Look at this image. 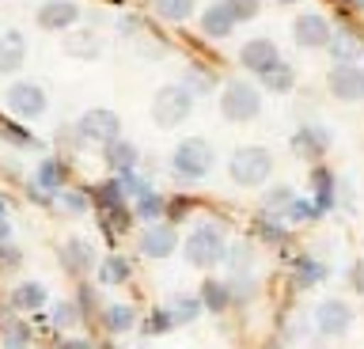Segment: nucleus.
<instances>
[{
	"instance_id": "1",
	"label": "nucleus",
	"mask_w": 364,
	"mask_h": 349,
	"mask_svg": "<svg viewBox=\"0 0 364 349\" xmlns=\"http://www.w3.org/2000/svg\"><path fill=\"white\" fill-rule=\"evenodd\" d=\"M182 254H186V262L198 266V269L220 266L224 254H228V235H224V228H220V224H213V220L193 224L190 235H186V243H182Z\"/></svg>"
},
{
	"instance_id": "2",
	"label": "nucleus",
	"mask_w": 364,
	"mask_h": 349,
	"mask_svg": "<svg viewBox=\"0 0 364 349\" xmlns=\"http://www.w3.org/2000/svg\"><path fill=\"white\" fill-rule=\"evenodd\" d=\"M228 175H232L235 186H266L273 175V152L262 149V144H243L228 160Z\"/></svg>"
},
{
	"instance_id": "3",
	"label": "nucleus",
	"mask_w": 364,
	"mask_h": 349,
	"mask_svg": "<svg viewBox=\"0 0 364 349\" xmlns=\"http://www.w3.org/2000/svg\"><path fill=\"white\" fill-rule=\"evenodd\" d=\"M193 99H198V95H193L186 84H164L152 95V122L159 129L182 126V122L193 114Z\"/></svg>"
},
{
	"instance_id": "4",
	"label": "nucleus",
	"mask_w": 364,
	"mask_h": 349,
	"mask_svg": "<svg viewBox=\"0 0 364 349\" xmlns=\"http://www.w3.org/2000/svg\"><path fill=\"white\" fill-rule=\"evenodd\" d=\"M213 163H216V152H213V144L205 141V137L178 141L175 156H171V171H175L178 178H186V183H198V178H205V175L213 171Z\"/></svg>"
},
{
	"instance_id": "5",
	"label": "nucleus",
	"mask_w": 364,
	"mask_h": 349,
	"mask_svg": "<svg viewBox=\"0 0 364 349\" xmlns=\"http://www.w3.org/2000/svg\"><path fill=\"white\" fill-rule=\"evenodd\" d=\"M220 114L228 122H235V126L255 122L262 114V87L247 80H228L220 92Z\"/></svg>"
},
{
	"instance_id": "6",
	"label": "nucleus",
	"mask_w": 364,
	"mask_h": 349,
	"mask_svg": "<svg viewBox=\"0 0 364 349\" xmlns=\"http://www.w3.org/2000/svg\"><path fill=\"white\" fill-rule=\"evenodd\" d=\"M76 137L84 144H102V149H107L110 141L122 137V118L114 114V110H107V107L84 110L80 122H76Z\"/></svg>"
},
{
	"instance_id": "7",
	"label": "nucleus",
	"mask_w": 364,
	"mask_h": 349,
	"mask_svg": "<svg viewBox=\"0 0 364 349\" xmlns=\"http://www.w3.org/2000/svg\"><path fill=\"white\" fill-rule=\"evenodd\" d=\"M4 103H8L11 114H19V118L46 114V92H42V84H34V80H16L4 92Z\"/></svg>"
},
{
	"instance_id": "8",
	"label": "nucleus",
	"mask_w": 364,
	"mask_h": 349,
	"mask_svg": "<svg viewBox=\"0 0 364 349\" xmlns=\"http://www.w3.org/2000/svg\"><path fill=\"white\" fill-rule=\"evenodd\" d=\"M326 87L338 103H360L364 99V69L360 65H334L326 73Z\"/></svg>"
},
{
	"instance_id": "9",
	"label": "nucleus",
	"mask_w": 364,
	"mask_h": 349,
	"mask_svg": "<svg viewBox=\"0 0 364 349\" xmlns=\"http://www.w3.org/2000/svg\"><path fill=\"white\" fill-rule=\"evenodd\" d=\"M330 35H334V27H330V19L318 16V12H304V16L292 19V38L300 50H326Z\"/></svg>"
},
{
	"instance_id": "10",
	"label": "nucleus",
	"mask_w": 364,
	"mask_h": 349,
	"mask_svg": "<svg viewBox=\"0 0 364 349\" xmlns=\"http://www.w3.org/2000/svg\"><path fill=\"white\" fill-rule=\"evenodd\" d=\"M289 144H292V152L300 156V160L318 163L326 156V149H330V133H326V126H318V122H304V126L292 133Z\"/></svg>"
},
{
	"instance_id": "11",
	"label": "nucleus",
	"mask_w": 364,
	"mask_h": 349,
	"mask_svg": "<svg viewBox=\"0 0 364 349\" xmlns=\"http://www.w3.org/2000/svg\"><path fill=\"white\" fill-rule=\"evenodd\" d=\"M178 247V228L171 220H156L148 224L144 235H141V254L144 258H171Z\"/></svg>"
},
{
	"instance_id": "12",
	"label": "nucleus",
	"mask_w": 364,
	"mask_h": 349,
	"mask_svg": "<svg viewBox=\"0 0 364 349\" xmlns=\"http://www.w3.org/2000/svg\"><path fill=\"white\" fill-rule=\"evenodd\" d=\"M315 326L323 338H341L353 326V308L346 300H323L315 308Z\"/></svg>"
},
{
	"instance_id": "13",
	"label": "nucleus",
	"mask_w": 364,
	"mask_h": 349,
	"mask_svg": "<svg viewBox=\"0 0 364 349\" xmlns=\"http://www.w3.org/2000/svg\"><path fill=\"white\" fill-rule=\"evenodd\" d=\"M273 61H281V50L273 38H250V42H243V50H239V65L255 76H262Z\"/></svg>"
},
{
	"instance_id": "14",
	"label": "nucleus",
	"mask_w": 364,
	"mask_h": 349,
	"mask_svg": "<svg viewBox=\"0 0 364 349\" xmlns=\"http://www.w3.org/2000/svg\"><path fill=\"white\" fill-rule=\"evenodd\" d=\"M80 19L76 0H42L38 4V27L42 31H68Z\"/></svg>"
},
{
	"instance_id": "15",
	"label": "nucleus",
	"mask_w": 364,
	"mask_h": 349,
	"mask_svg": "<svg viewBox=\"0 0 364 349\" xmlns=\"http://www.w3.org/2000/svg\"><path fill=\"white\" fill-rule=\"evenodd\" d=\"M326 50H330V58H334L338 65H357L364 58V38L357 35V31H349V27H334Z\"/></svg>"
},
{
	"instance_id": "16",
	"label": "nucleus",
	"mask_w": 364,
	"mask_h": 349,
	"mask_svg": "<svg viewBox=\"0 0 364 349\" xmlns=\"http://www.w3.org/2000/svg\"><path fill=\"white\" fill-rule=\"evenodd\" d=\"M235 16H232V8L224 4V0H216V4H209L201 12V35L205 38H228L235 31Z\"/></svg>"
},
{
	"instance_id": "17",
	"label": "nucleus",
	"mask_w": 364,
	"mask_h": 349,
	"mask_svg": "<svg viewBox=\"0 0 364 349\" xmlns=\"http://www.w3.org/2000/svg\"><path fill=\"white\" fill-rule=\"evenodd\" d=\"M23 61H27V38L19 31H4L0 35V73H19Z\"/></svg>"
},
{
	"instance_id": "18",
	"label": "nucleus",
	"mask_w": 364,
	"mask_h": 349,
	"mask_svg": "<svg viewBox=\"0 0 364 349\" xmlns=\"http://www.w3.org/2000/svg\"><path fill=\"white\" fill-rule=\"evenodd\" d=\"M311 186H315V205H318V213H330L334 209V201H338V183H334V171L330 167H323V163H315L311 167Z\"/></svg>"
},
{
	"instance_id": "19",
	"label": "nucleus",
	"mask_w": 364,
	"mask_h": 349,
	"mask_svg": "<svg viewBox=\"0 0 364 349\" xmlns=\"http://www.w3.org/2000/svg\"><path fill=\"white\" fill-rule=\"evenodd\" d=\"M34 186L46 190L50 198H57L65 190V163L53 160V156H46V160H38V167H34Z\"/></svg>"
},
{
	"instance_id": "20",
	"label": "nucleus",
	"mask_w": 364,
	"mask_h": 349,
	"mask_svg": "<svg viewBox=\"0 0 364 349\" xmlns=\"http://www.w3.org/2000/svg\"><path fill=\"white\" fill-rule=\"evenodd\" d=\"M136 144H129V141H110L107 149H102V160H107V167L114 175H125V171H136Z\"/></svg>"
},
{
	"instance_id": "21",
	"label": "nucleus",
	"mask_w": 364,
	"mask_h": 349,
	"mask_svg": "<svg viewBox=\"0 0 364 349\" xmlns=\"http://www.w3.org/2000/svg\"><path fill=\"white\" fill-rule=\"evenodd\" d=\"M65 53L68 58H80V61H91L102 53V42L95 31H68L65 35Z\"/></svg>"
},
{
	"instance_id": "22",
	"label": "nucleus",
	"mask_w": 364,
	"mask_h": 349,
	"mask_svg": "<svg viewBox=\"0 0 364 349\" xmlns=\"http://www.w3.org/2000/svg\"><path fill=\"white\" fill-rule=\"evenodd\" d=\"M198 296L205 304V311H228L232 308V285H228L224 277H205Z\"/></svg>"
},
{
	"instance_id": "23",
	"label": "nucleus",
	"mask_w": 364,
	"mask_h": 349,
	"mask_svg": "<svg viewBox=\"0 0 364 349\" xmlns=\"http://www.w3.org/2000/svg\"><path fill=\"white\" fill-rule=\"evenodd\" d=\"M262 80V87H266V92H273V95H289L292 87H296V69L289 61H273L266 73L258 76Z\"/></svg>"
},
{
	"instance_id": "24",
	"label": "nucleus",
	"mask_w": 364,
	"mask_h": 349,
	"mask_svg": "<svg viewBox=\"0 0 364 349\" xmlns=\"http://www.w3.org/2000/svg\"><path fill=\"white\" fill-rule=\"evenodd\" d=\"M61 266L68 269L73 277H84L87 269H91V247L84 240H68L61 247Z\"/></svg>"
},
{
	"instance_id": "25",
	"label": "nucleus",
	"mask_w": 364,
	"mask_h": 349,
	"mask_svg": "<svg viewBox=\"0 0 364 349\" xmlns=\"http://www.w3.org/2000/svg\"><path fill=\"white\" fill-rule=\"evenodd\" d=\"M11 308L16 311H38L46 308V285L42 281H23L11 289Z\"/></svg>"
},
{
	"instance_id": "26",
	"label": "nucleus",
	"mask_w": 364,
	"mask_h": 349,
	"mask_svg": "<svg viewBox=\"0 0 364 349\" xmlns=\"http://www.w3.org/2000/svg\"><path fill=\"white\" fill-rule=\"evenodd\" d=\"M326 277H330V266L323 258L304 254L300 262H296V289H315V285H323Z\"/></svg>"
},
{
	"instance_id": "27",
	"label": "nucleus",
	"mask_w": 364,
	"mask_h": 349,
	"mask_svg": "<svg viewBox=\"0 0 364 349\" xmlns=\"http://www.w3.org/2000/svg\"><path fill=\"white\" fill-rule=\"evenodd\" d=\"M152 12L167 23H186L198 12V0H152Z\"/></svg>"
},
{
	"instance_id": "28",
	"label": "nucleus",
	"mask_w": 364,
	"mask_h": 349,
	"mask_svg": "<svg viewBox=\"0 0 364 349\" xmlns=\"http://www.w3.org/2000/svg\"><path fill=\"white\" fill-rule=\"evenodd\" d=\"M133 213H136L144 224H156V220L167 217V198L156 194V190H148V194H141V198L133 201Z\"/></svg>"
},
{
	"instance_id": "29",
	"label": "nucleus",
	"mask_w": 364,
	"mask_h": 349,
	"mask_svg": "<svg viewBox=\"0 0 364 349\" xmlns=\"http://www.w3.org/2000/svg\"><path fill=\"white\" fill-rule=\"evenodd\" d=\"M102 319H107L110 334H125L129 326H136V311H133V304H107Z\"/></svg>"
},
{
	"instance_id": "30",
	"label": "nucleus",
	"mask_w": 364,
	"mask_h": 349,
	"mask_svg": "<svg viewBox=\"0 0 364 349\" xmlns=\"http://www.w3.org/2000/svg\"><path fill=\"white\" fill-rule=\"evenodd\" d=\"M167 311H171V319H175V326H186L205 311V304H201V296H175L167 304Z\"/></svg>"
},
{
	"instance_id": "31",
	"label": "nucleus",
	"mask_w": 364,
	"mask_h": 349,
	"mask_svg": "<svg viewBox=\"0 0 364 349\" xmlns=\"http://www.w3.org/2000/svg\"><path fill=\"white\" fill-rule=\"evenodd\" d=\"M129 262H125L122 254H107L102 258V266H99V281L102 285H122V281H129Z\"/></svg>"
},
{
	"instance_id": "32",
	"label": "nucleus",
	"mask_w": 364,
	"mask_h": 349,
	"mask_svg": "<svg viewBox=\"0 0 364 349\" xmlns=\"http://www.w3.org/2000/svg\"><path fill=\"white\" fill-rule=\"evenodd\" d=\"M323 213H318V205L311 198H292L289 205H284V220H292V224H307V220H318Z\"/></svg>"
},
{
	"instance_id": "33",
	"label": "nucleus",
	"mask_w": 364,
	"mask_h": 349,
	"mask_svg": "<svg viewBox=\"0 0 364 349\" xmlns=\"http://www.w3.org/2000/svg\"><path fill=\"white\" fill-rule=\"evenodd\" d=\"M0 137L11 141L16 149H38V141H34V133H31V129L16 126V122H4V118H0Z\"/></svg>"
},
{
	"instance_id": "34",
	"label": "nucleus",
	"mask_w": 364,
	"mask_h": 349,
	"mask_svg": "<svg viewBox=\"0 0 364 349\" xmlns=\"http://www.w3.org/2000/svg\"><path fill=\"white\" fill-rule=\"evenodd\" d=\"M95 201H99V209H110V205H125V194H122V186H118V178H107V183H99L95 190Z\"/></svg>"
},
{
	"instance_id": "35",
	"label": "nucleus",
	"mask_w": 364,
	"mask_h": 349,
	"mask_svg": "<svg viewBox=\"0 0 364 349\" xmlns=\"http://www.w3.org/2000/svg\"><path fill=\"white\" fill-rule=\"evenodd\" d=\"M258 235H262L266 243H289V232L281 228V217H277V213H273V220H269V217L258 220Z\"/></svg>"
},
{
	"instance_id": "36",
	"label": "nucleus",
	"mask_w": 364,
	"mask_h": 349,
	"mask_svg": "<svg viewBox=\"0 0 364 349\" xmlns=\"http://www.w3.org/2000/svg\"><path fill=\"white\" fill-rule=\"evenodd\" d=\"M250 258H255V251H250L247 243H228V254H224V262L235 269V274H243V269L250 266Z\"/></svg>"
},
{
	"instance_id": "37",
	"label": "nucleus",
	"mask_w": 364,
	"mask_h": 349,
	"mask_svg": "<svg viewBox=\"0 0 364 349\" xmlns=\"http://www.w3.org/2000/svg\"><path fill=\"white\" fill-rule=\"evenodd\" d=\"M57 205H61L65 213H73V217H84L91 201L84 194H76V190H61V194H57Z\"/></svg>"
},
{
	"instance_id": "38",
	"label": "nucleus",
	"mask_w": 364,
	"mask_h": 349,
	"mask_svg": "<svg viewBox=\"0 0 364 349\" xmlns=\"http://www.w3.org/2000/svg\"><path fill=\"white\" fill-rule=\"evenodd\" d=\"M224 4L232 8L235 23H250V19L262 12V0H224Z\"/></svg>"
},
{
	"instance_id": "39",
	"label": "nucleus",
	"mask_w": 364,
	"mask_h": 349,
	"mask_svg": "<svg viewBox=\"0 0 364 349\" xmlns=\"http://www.w3.org/2000/svg\"><path fill=\"white\" fill-rule=\"evenodd\" d=\"M167 331H175V319H171L167 308H156V311L144 319V334H167Z\"/></svg>"
},
{
	"instance_id": "40",
	"label": "nucleus",
	"mask_w": 364,
	"mask_h": 349,
	"mask_svg": "<svg viewBox=\"0 0 364 349\" xmlns=\"http://www.w3.org/2000/svg\"><path fill=\"white\" fill-rule=\"evenodd\" d=\"M292 198H296V194H292L289 186H273V190H266V194H262V205H266L269 213H277V209L289 205Z\"/></svg>"
},
{
	"instance_id": "41",
	"label": "nucleus",
	"mask_w": 364,
	"mask_h": 349,
	"mask_svg": "<svg viewBox=\"0 0 364 349\" xmlns=\"http://www.w3.org/2000/svg\"><path fill=\"white\" fill-rule=\"evenodd\" d=\"M27 338H31V331L23 323H4V342H8V349H23L27 345Z\"/></svg>"
},
{
	"instance_id": "42",
	"label": "nucleus",
	"mask_w": 364,
	"mask_h": 349,
	"mask_svg": "<svg viewBox=\"0 0 364 349\" xmlns=\"http://www.w3.org/2000/svg\"><path fill=\"white\" fill-rule=\"evenodd\" d=\"M182 84H186L193 95H198V92H213V76H209V73H201V69H190Z\"/></svg>"
},
{
	"instance_id": "43",
	"label": "nucleus",
	"mask_w": 364,
	"mask_h": 349,
	"mask_svg": "<svg viewBox=\"0 0 364 349\" xmlns=\"http://www.w3.org/2000/svg\"><path fill=\"white\" fill-rule=\"evenodd\" d=\"M80 319V311H76V304H68V300H61L53 308V326H73Z\"/></svg>"
},
{
	"instance_id": "44",
	"label": "nucleus",
	"mask_w": 364,
	"mask_h": 349,
	"mask_svg": "<svg viewBox=\"0 0 364 349\" xmlns=\"http://www.w3.org/2000/svg\"><path fill=\"white\" fill-rule=\"evenodd\" d=\"M19 262H23L19 247H11L8 240H0V269H16Z\"/></svg>"
},
{
	"instance_id": "45",
	"label": "nucleus",
	"mask_w": 364,
	"mask_h": 349,
	"mask_svg": "<svg viewBox=\"0 0 364 349\" xmlns=\"http://www.w3.org/2000/svg\"><path fill=\"white\" fill-rule=\"evenodd\" d=\"M190 209H193V201H190V198H171V201H167V217H171V224L182 220Z\"/></svg>"
},
{
	"instance_id": "46",
	"label": "nucleus",
	"mask_w": 364,
	"mask_h": 349,
	"mask_svg": "<svg viewBox=\"0 0 364 349\" xmlns=\"http://www.w3.org/2000/svg\"><path fill=\"white\" fill-rule=\"evenodd\" d=\"M349 281H353V289H357L360 296H364V258H357V262H353V274H349Z\"/></svg>"
},
{
	"instance_id": "47",
	"label": "nucleus",
	"mask_w": 364,
	"mask_h": 349,
	"mask_svg": "<svg viewBox=\"0 0 364 349\" xmlns=\"http://www.w3.org/2000/svg\"><path fill=\"white\" fill-rule=\"evenodd\" d=\"M118 27L133 38V35H136V27H141V19H136V16H125V19H118Z\"/></svg>"
},
{
	"instance_id": "48",
	"label": "nucleus",
	"mask_w": 364,
	"mask_h": 349,
	"mask_svg": "<svg viewBox=\"0 0 364 349\" xmlns=\"http://www.w3.org/2000/svg\"><path fill=\"white\" fill-rule=\"evenodd\" d=\"M61 349H91V345H87V342H80V338H68Z\"/></svg>"
},
{
	"instance_id": "49",
	"label": "nucleus",
	"mask_w": 364,
	"mask_h": 349,
	"mask_svg": "<svg viewBox=\"0 0 364 349\" xmlns=\"http://www.w3.org/2000/svg\"><path fill=\"white\" fill-rule=\"evenodd\" d=\"M0 240H8V220L0 217Z\"/></svg>"
},
{
	"instance_id": "50",
	"label": "nucleus",
	"mask_w": 364,
	"mask_h": 349,
	"mask_svg": "<svg viewBox=\"0 0 364 349\" xmlns=\"http://www.w3.org/2000/svg\"><path fill=\"white\" fill-rule=\"evenodd\" d=\"M334 4H338V8H346V12H349V8H353V4H349V0H334Z\"/></svg>"
},
{
	"instance_id": "51",
	"label": "nucleus",
	"mask_w": 364,
	"mask_h": 349,
	"mask_svg": "<svg viewBox=\"0 0 364 349\" xmlns=\"http://www.w3.org/2000/svg\"><path fill=\"white\" fill-rule=\"evenodd\" d=\"M273 4H300V0H273Z\"/></svg>"
},
{
	"instance_id": "52",
	"label": "nucleus",
	"mask_w": 364,
	"mask_h": 349,
	"mask_svg": "<svg viewBox=\"0 0 364 349\" xmlns=\"http://www.w3.org/2000/svg\"><path fill=\"white\" fill-rule=\"evenodd\" d=\"M4 213H8V205H4V198H0V217H4Z\"/></svg>"
}]
</instances>
